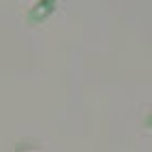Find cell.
Wrapping results in <instances>:
<instances>
[{
	"instance_id": "obj_1",
	"label": "cell",
	"mask_w": 152,
	"mask_h": 152,
	"mask_svg": "<svg viewBox=\"0 0 152 152\" xmlns=\"http://www.w3.org/2000/svg\"><path fill=\"white\" fill-rule=\"evenodd\" d=\"M54 2H41V4H37L34 7V11L30 13V19H32V22H39V19H43L45 15H49L54 11Z\"/></svg>"
}]
</instances>
